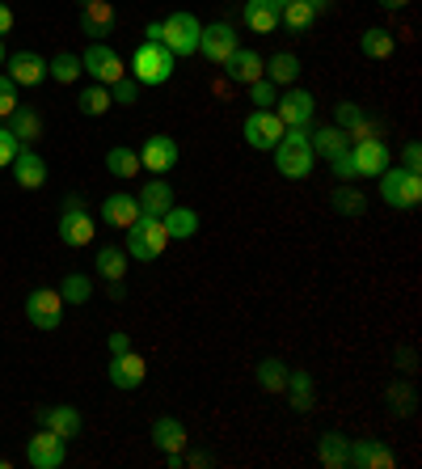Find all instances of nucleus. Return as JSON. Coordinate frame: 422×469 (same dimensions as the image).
<instances>
[{
    "mask_svg": "<svg viewBox=\"0 0 422 469\" xmlns=\"http://www.w3.org/2000/svg\"><path fill=\"white\" fill-rule=\"evenodd\" d=\"M64 435H56L51 427H43L38 435H30V444H26V461L35 469H59L64 465Z\"/></svg>",
    "mask_w": 422,
    "mask_h": 469,
    "instance_id": "obj_12",
    "label": "nucleus"
},
{
    "mask_svg": "<svg viewBox=\"0 0 422 469\" xmlns=\"http://www.w3.org/2000/svg\"><path fill=\"white\" fill-rule=\"evenodd\" d=\"M330 165H334V178H338V182H355V178H359V173H355V165H351V149H346L343 157H334Z\"/></svg>",
    "mask_w": 422,
    "mask_h": 469,
    "instance_id": "obj_48",
    "label": "nucleus"
},
{
    "mask_svg": "<svg viewBox=\"0 0 422 469\" xmlns=\"http://www.w3.org/2000/svg\"><path fill=\"white\" fill-rule=\"evenodd\" d=\"M334 123L351 136V144H355V140H372V136H376V123H372V119H367L355 102H338V106H334Z\"/></svg>",
    "mask_w": 422,
    "mask_h": 469,
    "instance_id": "obj_22",
    "label": "nucleus"
},
{
    "mask_svg": "<svg viewBox=\"0 0 422 469\" xmlns=\"http://www.w3.org/2000/svg\"><path fill=\"white\" fill-rule=\"evenodd\" d=\"M317 110V98L308 89H287L283 98H274V115L283 119V127H308Z\"/></svg>",
    "mask_w": 422,
    "mask_h": 469,
    "instance_id": "obj_13",
    "label": "nucleus"
},
{
    "mask_svg": "<svg viewBox=\"0 0 422 469\" xmlns=\"http://www.w3.org/2000/svg\"><path fill=\"white\" fill-rule=\"evenodd\" d=\"M224 72H229V80H237V85H253V80L266 77V64L258 51H250V47H237L229 56V64H224Z\"/></svg>",
    "mask_w": 422,
    "mask_h": 469,
    "instance_id": "obj_20",
    "label": "nucleus"
},
{
    "mask_svg": "<svg viewBox=\"0 0 422 469\" xmlns=\"http://www.w3.org/2000/svg\"><path fill=\"white\" fill-rule=\"evenodd\" d=\"M38 423L51 427V432L64 435V440H72V435L85 427V419H80L77 406H43V411H38Z\"/></svg>",
    "mask_w": 422,
    "mask_h": 469,
    "instance_id": "obj_25",
    "label": "nucleus"
},
{
    "mask_svg": "<svg viewBox=\"0 0 422 469\" xmlns=\"http://www.w3.org/2000/svg\"><path fill=\"white\" fill-rule=\"evenodd\" d=\"M385 398H388V411H393V414H414V393H410V385H393Z\"/></svg>",
    "mask_w": 422,
    "mask_h": 469,
    "instance_id": "obj_43",
    "label": "nucleus"
},
{
    "mask_svg": "<svg viewBox=\"0 0 422 469\" xmlns=\"http://www.w3.org/2000/svg\"><path fill=\"white\" fill-rule=\"evenodd\" d=\"M80 72H85V68H80V56H72V51H59V56L46 64V77H56L59 85H72Z\"/></svg>",
    "mask_w": 422,
    "mask_h": 469,
    "instance_id": "obj_40",
    "label": "nucleus"
},
{
    "mask_svg": "<svg viewBox=\"0 0 422 469\" xmlns=\"http://www.w3.org/2000/svg\"><path fill=\"white\" fill-rule=\"evenodd\" d=\"M410 0H380V9H388V13H397V9H406Z\"/></svg>",
    "mask_w": 422,
    "mask_h": 469,
    "instance_id": "obj_56",
    "label": "nucleus"
},
{
    "mask_svg": "<svg viewBox=\"0 0 422 469\" xmlns=\"http://www.w3.org/2000/svg\"><path fill=\"white\" fill-rule=\"evenodd\" d=\"M178 165V144L173 136H149L139 149V170H152V178H165V170Z\"/></svg>",
    "mask_w": 422,
    "mask_h": 469,
    "instance_id": "obj_15",
    "label": "nucleus"
},
{
    "mask_svg": "<svg viewBox=\"0 0 422 469\" xmlns=\"http://www.w3.org/2000/svg\"><path fill=\"white\" fill-rule=\"evenodd\" d=\"M199 35H203V22L186 9L170 13V17L160 22V43L170 47L173 56H194V51H199Z\"/></svg>",
    "mask_w": 422,
    "mask_h": 469,
    "instance_id": "obj_5",
    "label": "nucleus"
},
{
    "mask_svg": "<svg viewBox=\"0 0 422 469\" xmlns=\"http://www.w3.org/2000/svg\"><path fill=\"white\" fill-rule=\"evenodd\" d=\"M165 465H170V469H182L186 457H182V453H165Z\"/></svg>",
    "mask_w": 422,
    "mask_h": 469,
    "instance_id": "obj_54",
    "label": "nucleus"
},
{
    "mask_svg": "<svg viewBox=\"0 0 422 469\" xmlns=\"http://www.w3.org/2000/svg\"><path fill=\"white\" fill-rule=\"evenodd\" d=\"M9 30H13V9L9 5H0V38L9 35Z\"/></svg>",
    "mask_w": 422,
    "mask_h": 469,
    "instance_id": "obj_51",
    "label": "nucleus"
},
{
    "mask_svg": "<svg viewBox=\"0 0 422 469\" xmlns=\"http://www.w3.org/2000/svg\"><path fill=\"white\" fill-rule=\"evenodd\" d=\"M144 43H160V22H152L149 30H144Z\"/></svg>",
    "mask_w": 422,
    "mask_h": 469,
    "instance_id": "obj_55",
    "label": "nucleus"
},
{
    "mask_svg": "<svg viewBox=\"0 0 422 469\" xmlns=\"http://www.w3.org/2000/svg\"><path fill=\"white\" fill-rule=\"evenodd\" d=\"M173 51L165 43H139L136 56H131V72H136L139 85H165L173 77Z\"/></svg>",
    "mask_w": 422,
    "mask_h": 469,
    "instance_id": "obj_3",
    "label": "nucleus"
},
{
    "mask_svg": "<svg viewBox=\"0 0 422 469\" xmlns=\"http://www.w3.org/2000/svg\"><path fill=\"white\" fill-rule=\"evenodd\" d=\"M250 102H253V110H274V80H253L250 85Z\"/></svg>",
    "mask_w": 422,
    "mask_h": 469,
    "instance_id": "obj_42",
    "label": "nucleus"
},
{
    "mask_svg": "<svg viewBox=\"0 0 422 469\" xmlns=\"http://www.w3.org/2000/svg\"><path fill=\"white\" fill-rule=\"evenodd\" d=\"M279 22H283L287 30H308V26L317 22V13L308 9L304 0H287L283 9H279Z\"/></svg>",
    "mask_w": 422,
    "mask_h": 469,
    "instance_id": "obj_39",
    "label": "nucleus"
},
{
    "mask_svg": "<svg viewBox=\"0 0 422 469\" xmlns=\"http://www.w3.org/2000/svg\"><path fill=\"white\" fill-rule=\"evenodd\" d=\"M9 119H13L9 131L17 136V144H26V149H30V144L43 136V119H38V110H22V106H17Z\"/></svg>",
    "mask_w": 422,
    "mask_h": 469,
    "instance_id": "obj_31",
    "label": "nucleus"
},
{
    "mask_svg": "<svg viewBox=\"0 0 422 469\" xmlns=\"http://www.w3.org/2000/svg\"><path fill=\"white\" fill-rule=\"evenodd\" d=\"M393 469L397 457L385 440H351V457H346V469Z\"/></svg>",
    "mask_w": 422,
    "mask_h": 469,
    "instance_id": "obj_17",
    "label": "nucleus"
},
{
    "mask_svg": "<svg viewBox=\"0 0 422 469\" xmlns=\"http://www.w3.org/2000/svg\"><path fill=\"white\" fill-rule=\"evenodd\" d=\"M283 119L274 115V110H253L250 119H245V127H241V136H245V144L258 152H271L279 140H283Z\"/></svg>",
    "mask_w": 422,
    "mask_h": 469,
    "instance_id": "obj_7",
    "label": "nucleus"
},
{
    "mask_svg": "<svg viewBox=\"0 0 422 469\" xmlns=\"http://www.w3.org/2000/svg\"><path fill=\"white\" fill-rule=\"evenodd\" d=\"M304 5H308V9H313V13H317V17H321V13H330V5H334V0H304Z\"/></svg>",
    "mask_w": 422,
    "mask_h": 469,
    "instance_id": "obj_53",
    "label": "nucleus"
},
{
    "mask_svg": "<svg viewBox=\"0 0 422 469\" xmlns=\"http://www.w3.org/2000/svg\"><path fill=\"white\" fill-rule=\"evenodd\" d=\"M287 393H292V406H296L300 414H308L313 411V377H308V372H292V368H287V385H283Z\"/></svg>",
    "mask_w": 422,
    "mask_h": 469,
    "instance_id": "obj_33",
    "label": "nucleus"
},
{
    "mask_svg": "<svg viewBox=\"0 0 422 469\" xmlns=\"http://www.w3.org/2000/svg\"><path fill=\"white\" fill-rule=\"evenodd\" d=\"M245 26H250L253 35H271L274 26H279V5L274 0H245Z\"/></svg>",
    "mask_w": 422,
    "mask_h": 469,
    "instance_id": "obj_27",
    "label": "nucleus"
},
{
    "mask_svg": "<svg viewBox=\"0 0 422 469\" xmlns=\"http://www.w3.org/2000/svg\"><path fill=\"white\" fill-rule=\"evenodd\" d=\"M80 68L89 72L98 85H115V80H123L127 77V68H123V59H118V51H110L106 43H93L85 56H80Z\"/></svg>",
    "mask_w": 422,
    "mask_h": 469,
    "instance_id": "obj_11",
    "label": "nucleus"
},
{
    "mask_svg": "<svg viewBox=\"0 0 422 469\" xmlns=\"http://www.w3.org/2000/svg\"><path fill=\"white\" fill-rule=\"evenodd\" d=\"M258 385H262L266 393H283V385H287V364L283 360L266 355L262 364H258Z\"/></svg>",
    "mask_w": 422,
    "mask_h": 469,
    "instance_id": "obj_36",
    "label": "nucleus"
},
{
    "mask_svg": "<svg viewBox=\"0 0 422 469\" xmlns=\"http://www.w3.org/2000/svg\"><path fill=\"white\" fill-rule=\"evenodd\" d=\"M160 224H165L170 241H190L194 233H199V212H194V207H178V203H170L165 212H160Z\"/></svg>",
    "mask_w": 422,
    "mask_h": 469,
    "instance_id": "obj_24",
    "label": "nucleus"
},
{
    "mask_svg": "<svg viewBox=\"0 0 422 469\" xmlns=\"http://www.w3.org/2000/svg\"><path fill=\"white\" fill-rule=\"evenodd\" d=\"M77 106H80V115H106L110 106H115V98H110V85H98L93 80L89 89H80V98H77Z\"/></svg>",
    "mask_w": 422,
    "mask_h": 469,
    "instance_id": "obj_32",
    "label": "nucleus"
},
{
    "mask_svg": "<svg viewBox=\"0 0 422 469\" xmlns=\"http://www.w3.org/2000/svg\"><path fill=\"white\" fill-rule=\"evenodd\" d=\"M308 149H313V157L334 161L351 149V136H346L338 123H325V127H317V131H308Z\"/></svg>",
    "mask_w": 422,
    "mask_h": 469,
    "instance_id": "obj_19",
    "label": "nucleus"
},
{
    "mask_svg": "<svg viewBox=\"0 0 422 469\" xmlns=\"http://www.w3.org/2000/svg\"><path fill=\"white\" fill-rule=\"evenodd\" d=\"M274 170L283 173V178H308L313 173V149H308V127H287L283 131V140L274 144Z\"/></svg>",
    "mask_w": 422,
    "mask_h": 469,
    "instance_id": "obj_1",
    "label": "nucleus"
},
{
    "mask_svg": "<svg viewBox=\"0 0 422 469\" xmlns=\"http://www.w3.org/2000/svg\"><path fill=\"white\" fill-rule=\"evenodd\" d=\"M330 203H334V212H343V216H364V207H367V199H364V191H355V186H338L330 195Z\"/></svg>",
    "mask_w": 422,
    "mask_h": 469,
    "instance_id": "obj_38",
    "label": "nucleus"
},
{
    "mask_svg": "<svg viewBox=\"0 0 422 469\" xmlns=\"http://www.w3.org/2000/svg\"><path fill=\"white\" fill-rule=\"evenodd\" d=\"M106 170L115 173V178H136L139 173V152L127 149V144H118V149L106 152Z\"/></svg>",
    "mask_w": 422,
    "mask_h": 469,
    "instance_id": "obj_34",
    "label": "nucleus"
},
{
    "mask_svg": "<svg viewBox=\"0 0 422 469\" xmlns=\"http://www.w3.org/2000/svg\"><path fill=\"white\" fill-rule=\"evenodd\" d=\"M98 275H102V279H123L127 254L118 250V245H102V250H98Z\"/></svg>",
    "mask_w": 422,
    "mask_h": 469,
    "instance_id": "obj_37",
    "label": "nucleus"
},
{
    "mask_svg": "<svg viewBox=\"0 0 422 469\" xmlns=\"http://www.w3.org/2000/svg\"><path fill=\"white\" fill-rule=\"evenodd\" d=\"M182 457H186V465H190V469H207V465H211V453H182Z\"/></svg>",
    "mask_w": 422,
    "mask_h": 469,
    "instance_id": "obj_50",
    "label": "nucleus"
},
{
    "mask_svg": "<svg viewBox=\"0 0 422 469\" xmlns=\"http://www.w3.org/2000/svg\"><path fill=\"white\" fill-rule=\"evenodd\" d=\"M232 51H237V30H232L229 22H211V26H203V35H199V56H203L207 64L224 68Z\"/></svg>",
    "mask_w": 422,
    "mask_h": 469,
    "instance_id": "obj_9",
    "label": "nucleus"
},
{
    "mask_svg": "<svg viewBox=\"0 0 422 469\" xmlns=\"http://www.w3.org/2000/svg\"><path fill=\"white\" fill-rule=\"evenodd\" d=\"M274 5H279V9H283V5H287V0H274Z\"/></svg>",
    "mask_w": 422,
    "mask_h": 469,
    "instance_id": "obj_59",
    "label": "nucleus"
},
{
    "mask_svg": "<svg viewBox=\"0 0 422 469\" xmlns=\"http://www.w3.org/2000/svg\"><path fill=\"white\" fill-rule=\"evenodd\" d=\"M380 199L388 207H401V212H414L422 203V173H410V170H393L388 165L380 173Z\"/></svg>",
    "mask_w": 422,
    "mask_h": 469,
    "instance_id": "obj_4",
    "label": "nucleus"
},
{
    "mask_svg": "<svg viewBox=\"0 0 422 469\" xmlns=\"http://www.w3.org/2000/svg\"><path fill=\"white\" fill-rule=\"evenodd\" d=\"M401 170H410V173L422 170V144H418V140H410V144L401 149Z\"/></svg>",
    "mask_w": 422,
    "mask_h": 469,
    "instance_id": "obj_47",
    "label": "nucleus"
},
{
    "mask_svg": "<svg viewBox=\"0 0 422 469\" xmlns=\"http://www.w3.org/2000/svg\"><path fill=\"white\" fill-rule=\"evenodd\" d=\"M106 292H110V300H123V297H127V287H123V279H110V287H106Z\"/></svg>",
    "mask_w": 422,
    "mask_h": 469,
    "instance_id": "obj_52",
    "label": "nucleus"
},
{
    "mask_svg": "<svg viewBox=\"0 0 422 469\" xmlns=\"http://www.w3.org/2000/svg\"><path fill=\"white\" fill-rule=\"evenodd\" d=\"M59 297H64V305H85V300L93 297V279L89 275H68V279L59 284Z\"/></svg>",
    "mask_w": 422,
    "mask_h": 469,
    "instance_id": "obj_41",
    "label": "nucleus"
},
{
    "mask_svg": "<svg viewBox=\"0 0 422 469\" xmlns=\"http://www.w3.org/2000/svg\"><path fill=\"white\" fill-rule=\"evenodd\" d=\"M5 59H9V56H5V43H0V68H5Z\"/></svg>",
    "mask_w": 422,
    "mask_h": 469,
    "instance_id": "obj_57",
    "label": "nucleus"
},
{
    "mask_svg": "<svg viewBox=\"0 0 422 469\" xmlns=\"http://www.w3.org/2000/svg\"><path fill=\"white\" fill-rule=\"evenodd\" d=\"M115 5L110 0H85V9H80V30L93 38V43H102V38L115 35Z\"/></svg>",
    "mask_w": 422,
    "mask_h": 469,
    "instance_id": "obj_14",
    "label": "nucleus"
},
{
    "mask_svg": "<svg viewBox=\"0 0 422 469\" xmlns=\"http://www.w3.org/2000/svg\"><path fill=\"white\" fill-rule=\"evenodd\" d=\"M59 241H64V245H72V250H80V245H89V241H93V216L80 207L77 195H68L64 212H59Z\"/></svg>",
    "mask_w": 422,
    "mask_h": 469,
    "instance_id": "obj_10",
    "label": "nucleus"
},
{
    "mask_svg": "<svg viewBox=\"0 0 422 469\" xmlns=\"http://www.w3.org/2000/svg\"><path fill=\"white\" fill-rule=\"evenodd\" d=\"M123 351H131V339H127L123 330L110 334V355H123Z\"/></svg>",
    "mask_w": 422,
    "mask_h": 469,
    "instance_id": "obj_49",
    "label": "nucleus"
},
{
    "mask_svg": "<svg viewBox=\"0 0 422 469\" xmlns=\"http://www.w3.org/2000/svg\"><path fill=\"white\" fill-rule=\"evenodd\" d=\"M102 220L110 229H131L139 220V199L136 195H106L102 199Z\"/></svg>",
    "mask_w": 422,
    "mask_h": 469,
    "instance_id": "obj_23",
    "label": "nucleus"
},
{
    "mask_svg": "<svg viewBox=\"0 0 422 469\" xmlns=\"http://www.w3.org/2000/svg\"><path fill=\"white\" fill-rule=\"evenodd\" d=\"M300 72H304V64H300L292 51H274V56L266 59V80H274V85H296Z\"/></svg>",
    "mask_w": 422,
    "mask_h": 469,
    "instance_id": "obj_30",
    "label": "nucleus"
},
{
    "mask_svg": "<svg viewBox=\"0 0 422 469\" xmlns=\"http://www.w3.org/2000/svg\"><path fill=\"white\" fill-rule=\"evenodd\" d=\"M13 178H17V186H26V191H38V186L46 182V161L38 157L35 149H26L22 144V152H17V157H13Z\"/></svg>",
    "mask_w": 422,
    "mask_h": 469,
    "instance_id": "obj_21",
    "label": "nucleus"
},
{
    "mask_svg": "<svg viewBox=\"0 0 422 469\" xmlns=\"http://www.w3.org/2000/svg\"><path fill=\"white\" fill-rule=\"evenodd\" d=\"M136 199H139V212H144V216H160V212L173 203V191L165 178H152V182H144V191H139Z\"/></svg>",
    "mask_w": 422,
    "mask_h": 469,
    "instance_id": "obj_29",
    "label": "nucleus"
},
{
    "mask_svg": "<svg viewBox=\"0 0 422 469\" xmlns=\"http://www.w3.org/2000/svg\"><path fill=\"white\" fill-rule=\"evenodd\" d=\"M351 165L359 178H380V173L393 165V152H388V144L380 136L372 140H355L351 144Z\"/></svg>",
    "mask_w": 422,
    "mask_h": 469,
    "instance_id": "obj_8",
    "label": "nucleus"
},
{
    "mask_svg": "<svg viewBox=\"0 0 422 469\" xmlns=\"http://www.w3.org/2000/svg\"><path fill=\"white\" fill-rule=\"evenodd\" d=\"M5 64H9V72H5V77H9L17 89H22V85L30 89V85H38V80L46 77V59L38 56V51H17V56H9Z\"/></svg>",
    "mask_w": 422,
    "mask_h": 469,
    "instance_id": "obj_18",
    "label": "nucleus"
},
{
    "mask_svg": "<svg viewBox=\"0 0 422 469\" xmlns=\"http://www.w3.org/2000/svg\"><path fill=\"white\" fill-rule=\"evenodd\" d=\"M13 110H17V85L0 72V119H9Z\"/></svg>",
    "mask_w": 422,
    "mask_h": 469,
    "instance_id": "obj_45",
    "label": "nucleus"
},
{
    "mask_svg": "<svg viewBox=\"0 0 422 469\" xmlns=\"http://www.w3.org/2000/svg\"><path fill=\"white\" fill-rule=\"evenodd\" d=\"M110 98H115L118 106H136V98H139V80H115V85H110Z\"/></svg>",
    "mask_w": 422,
    "mask_h": 469,
    "instance_id": "obj_44",
    "label": "nucleus"
},
{
    "mask_svg": "<svg viewBox=\"0 0 422 469\" xmlns=\"http://www.w3.org/2000/svg\"><path fill=\"white\" fill-rule=\"evenodd\" d=\"M317 457H321V465L346 469V457H351V435L325 432V435H321V444H317Z\"/></svg>",
    "mask_w": 422,
    "mask_h": 469,
    "instance_id": "obj_28",
    "label": "nucleus"
},
{
    "mask_svg": "<svg viewBox=\"0 0 422 469\" xmlns=\"http://www.w3.org/2000/svg\"><path fill=\"white\" fill-rule=\"evenodd\" d=\"M165 245H170V233H165L160 216H144V212H139V220L127 229V254H131L136 263H152V258H160Z\"/></svg>",
    "mask_w": 422,
    "mask_h": 469,
    "instance_id": "obj_2",
    "label": "nucleus"
},
{
    "mask_svg": "<svg viewBox=\"0 0 422 469\" xmlns=\"http://www.w3.org/2000/svg\"><path fill=\"white\" fill-rule=\"evenodd\" d=\"M22 152V144H17V136H13L9 127H0V170L5 165H13V157Z\"/></svg>",
    "mask_w": 422,
    "mask_h": 469,
    "instance_id": "obj_46",
    "label": "nucleus"
},
{
    "mask_svg": "<svg viewBox=\"0 0 422 469\" xmlns=\"http://www.w3.org/2000/svg\"><path fill=\"white\" fill-rule=\"evenodd\" d=\"M359 47H364L367 59H388V56H393V47H397V38L388 35V30H380V26H372V30H364Z\"/></svg>",
    "mask_w": 422,
    "mask_h": 469,
    "instance_id": "obj_35",
    "label": "nucleus"
},
{
    "mask_svg": "<svg viewBox=\"0 0 422 469\" xmlns=\"http://www.w3.org/2000/svg\"><path fill=\"white\" fill-rule=\"evenodd\" d=\"M26 318H30L35 330H56L59 321H64V297H59L56 287H35L26 297Z\"/></svg>",
    "mask_w": 422,
    "mask_h": 469,
    "instance_id": "obj_6",
    "label": "nucleus"
},
{
    "mask_svg": "<svg viewBox=\"0 0 422 469\" xmlns=\"http://www.w3.org/2000/svg\"><path fill=\"white\" fill-rule=\"evenodd\" d=\"M0 469H9V457H0Z\"/></svg>",
    "mask_w": 422,
    "mask_h": 469,
    "instance_id": "obj_58",
    "label": "nucleus"
},
{
    "mask_svg": "<svg viewBox=\"0 0 422 469\" xmlns=\"http://www.w3.org/2000/svg\"><path fill=\"white\" fill-rule=\"evenodd\" d=\"M152 444H157L160 453H182V448L190 444V435H186V427L178 423V419L160 414L157 423H152Z\"/></svg>",
    "mask_w": 422,
    "mask_h": 469,
    "instance_id": "obj_26",
    "label": "nucleus"
},
{
    "mask_svg": "<svg viewBox=\"0 0 422 469\" xmlns=\"http://www.w3.org/2000/svg\"><path fill=\"white\" fill-rule=\"evenodd\" d=\"M110 385L115 390H139L144 385V377H149V364H144V355L136 351H123V355H110Z\"/></svg>",
    "mask_w": 422,
    "mask_h": 469,
    "instance_id": "obj_16",
    "label": "nucleus"
}]
</instances>
